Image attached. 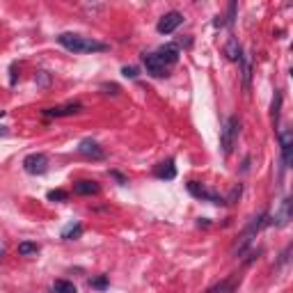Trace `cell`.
Wrapping results in <instances>:
<instances>
[{
  "label": "cell",
  "instance_id": "17",
  "mask_svg": "<svg viewBox=\"0 0 293 293\" xmlns=\"http://www.w3.org/2000/svg\"><path fill=\"white\" fill-rule=\"evenodd\" d=\"M37 252H39V245H37V243H30V240L18 243V254H21V257H30V254H37Z\"/></svg>",
  "mask_w": 293,
  "mask_h": 293
},
{
  "label": "cell",
  "instance_id": "29",
  "mask_svg": "<svg viewBox=\"0 0 293 293\" xmlns=\"http://www.w3.org/2000/svg\"><path fill=\"white\" fill-rule=\"evenodd\" d=\"M2 254H5V252H2V250H0V257H2Z\"/></svg>",
  "mask_w": 293,
  "mask_h": 293
},
{
  "label": "cell",
  "instance_id": "25",
  "mask_svg": "<svg viewBox=\"0 0 293 293\" xmlns=\"http://www.w3.org/2000/svg\"><path fill=\"white\" fill-rule=\"evenodd\" d=\"M103 92H106V94H119V87H117V85H113V83H106V85H103Z\"/></svg>",
  "mask_w": 293,
  "mask_h": 293
},
{
  "label": "cell",
  "instance_id": "5",
  "mask_svg": "<svg viewBox=\"0 0 293 293\" xmlns=\"http://www.w3.org/2000/svg\"><path fill=\"white\" fill-rule=\"evenodd\" d=\"M142 62H144V66H147V73H151L154 78H165L168 76V66L163 64V60L156 53H144Z\"/></svg>",
  "mask_w": 293,
  "mask_h": 293
},
{
  "label": "cell",
  "instance_id": "4",
  "mask_svg": "<svg viewBox=\"0 0 293 293\" xmlns=\"http://www.w3.org/2000/svg\"><path fill=\"white\" fill-rule=\"evenodd\" d=\"M188 192H190L192 197H197V199H204V202H211V204H225V197L222 195H218V192L209 190L206 185L197 183V181H188Z\"/></svg>",
  "mask_w": 293,
  "mask_h": 293
},
{
  "label": "cell",
  "instance_id": "22",
  "mask_svg": "<svg viewBox=\"0 0 293 293\" xmlns=\"http://www.w3.org/2000/svg\"><path fill=\"white\" fill-rule=\"evenodd\" d=\"M240 190H243V188H240V183H238V185H236V188H234L232 192H229V197L225 199V204H236V199L240 197Z\"/></svg>",
  "mask_w": 293,
  "mask_h": 293
},
{
  "label": "cell",
  "instance_id": "9",
  "mask_svg": "<svg viewBox=\"0 0 293 293\" xmlns=\"http://www.w3.org/2000/svg\"><path fill=\"white\" fill-rule=\"evenodd\" d=\"M78 151L85 156V158H92V161H103L106 158V151L99 147V142L94 140H83V142L78 144Z\"/></svg>",
  "mask_w": 293,
  "mask_h": 293
},
{
  "label": "cell",
  "instance_id": "23",
  "mask_svg": "<svg viewBox=\"0 0 293 293\" xmlns=\"http://www.w3.org/2000/svg\"><path fill=\"white\" fill-rule=\"evenodd\" d=\"M90 284H92L94 289H101V291H103V289L108 287V277H106V275H101V277H96V280H92Z\"/></svg>",
  "mask_w": 293,
  "mask_h": 293
},
{
  "label": "cell",
  "instance_id": "21",
  "mask_svg": "<svg viewBox=\"0 0 293 293\" xmlns=\"http://www.w3.org/2000/svg\"><path fill=\"white\" fill-rule=\"evenodd\" d=\"M35 80H37V87H48V85H51V73H48V71H39Z\"/></svg>",
  "mask_w": 293,
  "mask_h": 293
},
{
  "label": "cell",
  "instance_id": "14",
  "mask_svg": "<svg viewBox=\"0 0 293 293\" xmlns=\"http://www.w3.org/2000/svg\"><path fill=\"white\" fill-rule=\"evenodd\" d=\"M225 53H227V58L229 60H234V62L240 60V46H238V42H236L234 37L227 42V46H225Z\"/></svg>",
  "mask_w": 293,
  "mask_h": 293
},
{
  "label": "cell",
  "instance_id": "11",
  "mask_svg": "<svg viewBox=\"0 0 293 293\" xmlns=\"http://www.w3.org/2000/svg\"><path fill=\"white\" fill-rule=\"evenodd\" d=\"M289 220H291V199L287 197L284 202H282L280 211L275 213V220H273V225H275V227H287Z\"/></svg>",
  "mask_w": 293,
  "mask_h": 293
},
{
  "label": "cell",
  "instance_id": "26",
  "mask_svg": "<svg viewBox=\"0 0 293 293\" xmlns=\"http://www.w3.org/2000/svg\"><path fill=\"white\" fill-rule=\"evenodd\" d=\"M110 174H113V176H115L117 181H119V183H126V176H121L119 172H110Z\"/></svg>",
  "mask_w": 293,
  "mask_h": 293
},
{
  "label": "cell",
  "instance_id": "19",
  "mask_svg": "<svg viewBox=\"0 0 293 293\" xmlns=\"http://www.w3.org/2000/svg\"><path fill=\"white\" fill-rule=\"evenodd\" d=\"M280 108H282V92H275V99H273V124L275 126L280 121Z\"/></svg>",
  "mask_w": 293,
  "mask_h": 293
},
{
  "label": "cell",
  "instance_id": "1",
  "mask_svg": "<svg viewBox=\"0 0 293 293\" xmlns=\"http://www.w3.org/2000/svg\"><path fill=\"white\" fill-rule=\"evenodd\" d=\"M58 44L66 51H71V53H103V51H108V44L103 42H96L92 37H83V35H73V32H62L58 37Z\"/></svg>",
  "mask_w": 293,
  "mask_h": 293
},
{
  "label": "cell",
  "instance_id": "8",
  "mask_svg": "<svg viewBox=\"0 0 293 293\" xmlns=\"http://www.w3.org/2000/svg\"><path fill=\"white\" fill-rule=\"evenodd\" d=\"M156 55H158V58H161L163 60V64L168 66H172V64H176V62H179V44H165V46H161L158 48V51H156Z\"/></svg>",
  "mask_w": 293,
  "mask_h": 293
},
{
  "label": "cell",
  "instance_id": "28",
  "mask_svg": "<svg viewBox=\"0 0 293 293\" xmlns=\"http://www.w3.org/2000/svg\"><path fill=\"white\" fill-rule=\"evenodd\" d=\"M2 115H5V110H0V117H2Z\"/></svg>",
  "mask_w": 293,
  "mask_h": 293
},
{
  "label": "cell",
  "instance_id": "13",
  "mask_svg": "<svg viewBox=\"0 0 293 293\" xmlns=\"http://www.w3.org/2000/svg\"><path fill=\"white\" fill-rule=\"evenodd\" d=\"M99 190H101V185L96 183V181L83 179V181H76V183H73V192H76V195H96Z\"/></svg>",
  "mask_w": 293,
  "mask_h": 293
},
{
  "label": "cell",
  "instance_id": "3",
  "mask_svg": "<svg viewBox=\"0 0 293 293\" xmlns=\"http://www.w3.org/2000/svg\"><path fill=\"white\" fill-rule=\"evenodd\" d=\"M23 170L32 176H42L48 172V156L46 154H30L25 156L23 161Z\"/></svg>",
  "mask_w": 293,
  "mask_h": 293
},
{
  "label": "cell",
  "instance_id": "15",
  "mask_svg": "<svg viewBox=\"0 0 293 293\" xmlns=\"http://www.w3.org/2000/svg\"><path fill=\"white\" fill-rule=\"evenodd\" d=\"M53 293H78V291H76V287H73V282H69V280H55Z\"/></svg>",
  "mask_w": 293,
  "mask_h": 293
},
{
  "label": "cell",
  "instance_id": "12",
  "mask_svg": "<svg viewBox=\"0 0 293 293\" xmlns=\"http://www.w3.org/2000/svg\"><path fill=\"white\" fill-rule=\"evenodd\" d=\"M154 174L163 181H172L176 176V168H174V161H165V163H158L154 170Z\"/></svg>",
  "mask_w": 293,
  "mask_h": 293
},
{
  "label": "cell",
  "instance_id": "16",
  "mask_svg": "<svg viewBox=\"0 0 293 293\" xmlns=\"http://www.w3.org/2000/svg\"><path fill=\"white\" fill-rule=\"evenodd\" d=\"M240 62H243V87H245V90H250V78H252L250 58H247V55H240Z\"/></svg>",
  "mask_w": 293,
  "mask_h": 293
},
{
  "label": "cell",
  "instance_id": "18",
  "mask_svg": "<svg viewBox=\"0 0 293 293\" xmlns=\"http://www.w3.org/2000/svg\"><path fill=\"white\" fill-rule=\"evenodd\" d=\"M80 234H83V227L76 222V225H69V227L62 232V238H64V240H73V238H78Z\"/></svg>",
  "mask_w": 293,
  "mask_h": 293
},
{
  "label": "cell",
  "instance_id": "10",
  "mask_svg": "<svg viewBox=\"0 0 293 293\" xmlns=\"http://www.w3.org/2000/svg\"><path fill=\"white\" fill-rule=\"evenodd\" d=\"M83 106L80 103H64V106H55V108H46L44 115L46 117H71V115L80 113Z\"/></svg>",
  "mask_w": 293,
  "mask_h": 293
},
{
  "label": "cell",
  "instance_id": "2",
  "mask_svg": "<svg viewBox=\"0 0 293 293\" xmlns=\"http://www.w3.org/2000/svg\"><path fill=\"white\" fill-rule=\"evenodd\" d=\"M238 133H240L238 117H229V119L225 121V126H222V131H220V147H222V151H225V156L232 154L234 144H236V138H238Z\"/></svg>",
  "mask_w": 293,
  "mask_h": 293
},
{
  "label": "cell",
  "instance_id": "20",
  "mask_svg": "<svg viewBox=\"0 0 293 293\" xmlns=\"http://www.w3.org/2000/svg\"><path fill=\"white\" fill-rule=\"evenodd\" d=\"M48 199H51V202H66V199H69V195H66L64 190H60V188H58V190L48 192Z\"/></svg>",
  "mask_w": 293,
  "mask_h": 293
},
{
  "label": "cell",
  "instance_id": "27",
  "mask_svg": "<svg viewBox=\"0 0 293 293\" xmlns=\"http://www.w3.org/2000/svg\"><path fill=\"white\" fill-rule=\"evenodd\" d=\"M220 293H234V291H232V289H229V287H227V289H222V291H220Z\"/></svg>",
  "mask_w": 293,
  "mask_h": 293
},
{
  "label": "cell",
  "instance_id": "7",
  "mask_svg": "<svg viewBox=\"0 0 293 293\" xmlns=\"http://www.w3.org/2000/svg\"><path fill=\"white\" fill-rule=\"evenodd\" d=\"M280 147H282V163H284V168H291V151H293L291 128H284V131L280 133Z\"/></svg>",
  "mask_w": 293,
  "mask_h": 293
},
{
  "label": "cell",
  "instance_id": "24",
  "mask_svg": "<svg viewBox=\"0 0 293 293\" xmlns=\"http://www.w3.org/2000/svg\"><path fill=\"white\" fill-rule=\"evenodd\" d=\"M121 73H124L126 78H138L140 76L138 66H124V69H121Z\"/></svg>",
  "mask_w": 293,
  "mask_h": 293
},
{
  "label": "cell",
  "instance_id": "6",
  "mask_svg": "<svg viewBox=\"0 0 293 293\" xmlns=\"http://www.w3.org/2000/svg\"><path fill=\"white\" fill-rule=\"evenodd\" d=\"M181 23H183V14H181V12H168L165 16L161 18V21H158L156 30L161 32V35H170V32H174Z\"/></svg>",
  "mask_w": 293,
  "mask_h": 293
}]
</instances>
